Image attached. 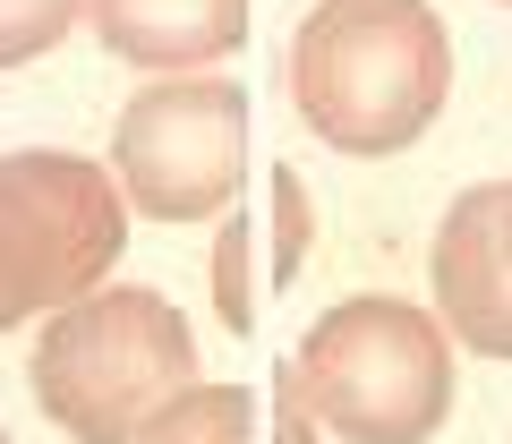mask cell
Instances as JSON below:
<instances>
[{"label":"cell","mask_w":512,"mask_h":444,"mask_svg":"<svg viewBox=\"0 0 512 444\" xmlns=\"http://www.w3.org/2000/svg\"><path fill=\"white\" fill-rule=\"evenodd\" d=\"M453 94V43L427 0H316L291 43V103L325 146L393 154Z\"/></svg>","instance_id":"obj_1"},{"label":"cell","mask_w":512,"mask_h":444,"mask_svg":"<svg viewBox=\"0 0 512 444\" xmlns=\"http://www.w3.org/2000/svg\"><path fill=\"white\" fill-rule=\"evenodd\" d=\"M35 402L52 427H69L77 444H128L171 393L197 385V333L146 282L120 291H86L60 316H43L35 342Z\"/></svg>","instance_id":"obj_2"},{"label":"cell","mask_w":512,"mask_h":444,"mask_svg":"<svg viewBox=\"0 0 512 444\" xmlns=\"http://www.w3.org/2000/svg\"><path fill=\"white\" fill-rule=\"evenodd\" d=\"M316 427L342 444H427L453 410V333L410 299H342L291 351Z\"/></svg>","instance_id":"obj_3"},{"label":"cell","mask_w":512,"mask_h":444,"mask_svg":"<svg viewBox=\"0 0 512 444\" xmlns=\"http://www.w3.org/2000/svg\"><path fill=\"white\" fill-rule=\"evenodd\" d=\"M128 240V197L69 146L0 154V333L103 291Z\"/></svg>","instance_id":"obj_4"},{"label":"cell","mask_w":512,"mask_h":444,"mask_svg":"<svg viewBox=\"0 0 512 444\" xmlns=\"http://www.w3.org/2000/svg\"><path fill=\"white\" fill-rule=\"evenodd\" d=\"M111 180L137 214L197 222L222 214L248 180V94L231 77H163L120 111Z\"/></svg>","instance_id":"obj_5"},{"label":"cell","mask_w":512,"mask_h":444,"mask_svg":"<svg viewBox=\"0 0 512 444\" xmlns=\"http://www.w3.org/2000/svg\"><path fill=\"white\" fill-rule=\"evenodd\" d=\"M436 325L487 359H512V248L495 231V188H461L436 222Z\"/></svg>","instance_id":"obj_6"},{"label":"cell","mask_w":512,"mask_h":444,"mask_svg":"<svg viewBox=\"0 0 512 444\" xmlns=\"http://www.w3.org/2000/svg\"><path fill=\"white\" fill-rule=\"evenodd\" d=\"M86 18L137 69H205L248 43V0H86Z\"/></svg>","instance_id":"obj_7"},{"label":"cell","mask_w":512,"mask_h":444,"mask_svg":"<svg viewBox=\"0 0 512 444\" xmlns=\"http://www.w3.org/2000/svg\"><path fill=\"white\" fill-rule=\"evenodd\" d=\"M128 444H256V393L248 385H188Z\"/></svg>","instance_id":"obj_8"},{"label":"cell","mask_w":512,"mask_h":444,"mask_svg":"<svg viewBox=\"0 0 512 444\" xmlns=\"http://www.w3.org/2000/svg\"><path fill=\"white\" fill-rule=\"evenodd\" d=\"M248 265H256V222L248 214H222V231H214V308H222V325H231V333H256Z\"/></svg>","instance_id":"obj_9"},{"label":"cell","mask_w":512,"mask_h":444,"mask_svg":"<svg viewBox=\"0 0 512 444\" xmlns=\"http://www.w3.org/2000/svg\"><path fill=\"white\" fill-rule=\"evenodd\" d=\"M77 18H86V0H0V69L43 60Z\"/></svg>","instance_id":"obj_10"},{"label":"cell","mask_w":512,"mask_h":444,"mask_svg":"<svg viewBox=\"0 0 512 444\" xmlns=\"http://www.w3.org/2000/svg\"><path fill=\"white\" fill-rule=\"evenodd\" d=\"M265 205H274V282H299V265H308V248H316V205H308V180L299 171H274L265 180Z\"/></svg>","instance_id":"obj_11"},{"label":"cell","mask_w":512,"mask_h":444,"mask_svg":"<svg viewBox=\"0 0 512 444\" xmlns=\"http://www.w3.org/2000/svg\"><path fill=\"white\" fill-rule=\"evenodd\" d=\"M265 419H274V444H316V436H325V427H316V410H308V393H299V368H291V359L274 368Z\"/></svg>","instance_id":"obj_12"},{"label":"cell","mask_w":512,"mask_h":444,"mask_svg":"<svg viewBox=\"0 0 512 444\" xmlns=\"http://www.w3.org/2000/svg\"><path fill=\"white\" fill-rule=\"evenodd\" d=\"M495 188V231H504V248H512V180H487Z\"/></svg>","instance_id":"obj_13"},{"label":"cell","mask_w":512,"mask_h":444,"mask_svg":"<svg viewBox=\"0 0 512 444\" xmlns=\"http://www.w3.org/2000/svg\"><path fill=\"white\" fill-rule=\"evenodd\" d=\"M0 444H9V427H0Z\"/></svg>","instance_id":"obj_14"}]
</instances>
